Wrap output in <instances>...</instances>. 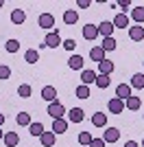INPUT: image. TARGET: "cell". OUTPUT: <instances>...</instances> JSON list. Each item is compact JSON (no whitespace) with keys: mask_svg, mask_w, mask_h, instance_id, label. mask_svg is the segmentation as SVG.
Returning a JSON list of instances; mask_svg holds the SVG:
<instances>
[{"mask_svg":"<svg viewBox=\"0 0 144 147\" xmlns=\"http://www.w3.org/2000/svg\"><path fill=\"white\" fill-rule=\"evenodd\" d=\"M61 44H63V49H66V51H74V46H77V42H74L72 37H70V40H66V42H61Z\"/></svg>","mask_w":144,"mask_h":147,"instance_id":"36","label":"cell"},{"mask_svg":"<svg viewBox=\"0 0 144 147\" xmlns=\"http://www.w3.org/2000/svg\"><path fill=\"white\" fill-rule=\"evenodd\" d=\"M74 94H77L79 99H90V97H92V94H90V86H83V84H81V86H77Z\"/></svg>","mask_w":144,"mask_h":147,"instance_id":"27","label":"cell"},{"mask_svg":"<svg viewBox=\"0 0 144 147\" xmlns=\"http://www.w3.org/2000/svg\"><path fill=\"white\" fill-rule=\"evenodd\" d=\"M83 37L87 40V42L96 40V37H98V26H96V24H85L83 26Z\"/></svg>","mask_w":144,"mask_h":147,"instance_id":"10","label":"cell"},{"mask_svg":"<svg viewBox=\"0 0 144 147\" xmlns=\"http://www.w3.org/2000/svg\"><path fill=\"white\" fill-rule=\"evenodd\" d=\"M77 20H79V13L74 11V9H68V11L63 13V22H66L68 26H70V24H77Z\"/></svg>","mask_w":144,"mask_h":147,"instance_id":"21","label":"cell"},{"mask_svg":"<svg viewBox=\"0 0 144 147\" xmlns=\"http://www.w3.org/2000/svg\"><path fill=\"white\" fill-rule=\"evenodd\" d=\"M29 132H31L33 136H42V134H44V125H42L39 121H37V123H31V125H29Z\"/></svg>","mask_w":144,"mask_h":147,"instance_id":"30","label":"cell"},{"mask_svg":"<svg viewBox=\"0 0 144 147\" xmlns=\"http://www.w3.org/2000/svg\"><path fill=\"white\" fill-rule=\"evenodd\" d=\"M2 138H5V134H2V129H0V141H2Z\"/></svg>","mask_w":144,"mask_h":147,"instance_id":"42","label":"cell"},{"mask_svg":"<svg viewBox=\"0 0 144 147\" xmlns=\"http://www.w3.org/2000/svg\"><path fill=\"white\" fill-rule=\"evenodd\" d=\"M31 92H33V88H31L29 84H22V86L18 88V94H20L22 99H29V97H31Z\"/></svg>","mask_w":144,"mask_h":147,"instance_id":"33","label":"cell"},{"mask_svg":"<svg viewBox=\"0 0 144 147\" xmlns=\"http://www.w3.org/2000/svg\"><path fill=\"white\" fill-rule=\"evenodd\" d=\"M68 119H70L72 123H81L85 119V112L81 110V108H72V110L68 112Z\"/></svg>","mask_w":144,"mask_h":147,"instance_id":"15","label":"cell"},{"mask_svg":"<svg viewBox=\"0 0 144 147\" xmlns=\"http://www.w3.org/2000/svg\"><path fill=\"white\" fill-rule=\"evenodd\" d=\"M107 110L111 112V114H120V112H125V101H120L118 97L109 99V103H107Z\"/></svg>","mask_w":144,"mask_h":147,"instance_id":"4","label":"cell"},{"mask_svg":"<svg viewBox=\"0 0 144 147\" xmlns=\"http://www.w3.org/2000/svg\"><path fill=\"white\" fill-rule=\"evenodd\" d=\"M125 108H127V110H138V108H140V97H133V94H131V97L125 101Z\"/></svg>","mask_w":144,"mask_h":147,"instance_id":"29","label":"cell"},{"mask_svg":"<svg viewBox=\"0 0 144 147\" xmlns=\"http://www.w3.org/2000/svg\"><path fill=\"white\" fill-rule=\"evenodd\" d=\"M142 147H144V138H142Z\"/></svg>","mask_w":144,"mask_h":147,"instance_id":"44","label":"cell"},{"mask_svg":"<svg viewBox=\"0 0 144 147\" xmlns=\"http://www.w3.org/2000/svg\"><path fill=\"white\" fill-rule=\"evenodd\" d=\"M24 59H26V64H37V61H39V53H37L35 49H29L24 53Z\"/></svg>","mask_w":144,"mask_h":147,"instance_id":"24","label":"cell"},{"mask_svg":"<svg viewBox=\"0 0 144 147\" xmlns=\"http://www.w3.org/2000/svg\"><path fill=\"white\" fill-rule=\"evenodd\" d=\"M142 119H144V114H142Z\"/></svg>","mask_w":144,"mask_h":147,"instance_id":"45","label":"cell"},{"mask_svg":"<svg viewBox=\"0 0 144 147\" xmlns=\"http://www.w3.org/2000/svg\"><path fill=\"white\" fill-rule=\"evenodd\" d=\"M44 46H48V49H57V46H61V37H59V31H48L46 37H44Z\"/></svg>","mask_w":144,"mask_h":147,"instance_id":"1","label":"cell"},{"mask_svg":"<svg viewBox=\"0 0 144 147\" xmlns=\"http://www.w3.org/2000/svg\"><path fill=\"white\" fill-rule=\"evenodd\" d=\"M131 18L135 20L138 24H142V22H144V7H142V5H138V7L131 11Z\"/></svg>","mask_w":144,"mask_h":147,"instance_id":"25","label":"cell"},{"mask_svg":"<svg viewBox=\"0 0 144 147\" xmlns=\"http://www.w3.org/2000/svg\"><path fill=\"white\" fill-rule=\"evenodd\" d=\"M129 5H131L129 0H120V2H118V7H120V9H127V7H129Z\"/></svg>","mask_w":144,"mask_h":147,"instance_id":"38","label":"cell"},{"mask_svg":"<svg viewBox=\"0 0 144 147\" xmlns=\"http://www.w3.org/2000/svg\"><path fill=\"white\" fill-rule=\"evenodd\" d=\"M129 37L133 42H142L144 40V26L138 24V26H129Z\"/></svg>","mask_w":144,"mask_h":147,"instance_id":"9","label":"cell"},{"mask_svg":"<svg viewBox=\"0 0 144 147\" xmlns=\"http://www.w3.org/2000/svg\"><path fill=\"white\" fill-rule=\"evenodd\" d=\"M111 33H114V24H111L109 20H105V22H101V24H98V35L111 37Z\"/></svg>","mask_w":144,"mask_h":147,"instance_id":"13","label":"cell"},{"mask_svg":"<svg viewBox=\"0 0 144 147\" xmlns=\"http://www.w3.org/2000/svg\"><path fill=\"white\" fill-rule=\"evenodd\" d=\"M111 24H114V29H125V26H129V16H127L125 11L116 13V18L111 20Z\"/></svg>","mask_w":144,"mask_h":147,"instance_id":"6","label":"cell"},{"mask_svg":"<svg viewBox=\"0 0 144 147\" xmlns=\"http://www.w3.org/2000/svg\"><path fill=\"white\" fill-rule=\"evenodd\" d=\"M9 77H11V68L0 64V79H9Z\"/></svg>","mask_w":144,"mask_h":147,"instance_id":"35","label":"cell"},{"mask_svg":"<svg viewBox=\"0 0 144 147\" xmlns=\"http://www.w3.org/2000/svg\"><path fill=\"white\" fill-rule=\"evenodd\" d=\"M116 97H118L120 101H127V99L131 97V86H129V84H120V86H116Z\"/></svg>","mask_w":144,"mask_h":147,"instance_id":"8","label":"cell"},{"mask_svg":"<svg viewBox=\"0 0 144 147\" xmlns=\"http://www.w3.org/2000/svg\"><path fill=\"white\" fill-rule=\"evenodd\" d=\"M2 123H5V114H2V112H0V125H2Z\"/></svg>","mask_w":144,"mask_h":147,"instance_id":"41","label":"cell"},{"mask_svg":"<svg viewBox=\"0 0 144 147\" xmlns=\"http://www.w3.org/2000/svg\"><path fill=\"white\" fill-rule=\"evenodd\" d=\"M92 125L94 127H105L107 125V114L105 112H94L92 114Z\"/></svg>","mask_w":144,"mask_h":147,"instance_id":"11","label":"cell"},{"mask_svg":"<svg viewBox=\"0 0 144 147\" xmlns=\"http://www.w3.org/2000/svg\"><path fill=\"white\" fill-rule=\"evenodd\" d=\"M92 138H94V136H92L90 132H81V134H79V145H90Z\"/></svg>","mask_w":144,"mask_h":147,"instance_id":"34","label":"cell"},{"mask_svg":"<svg viewBox=\"0 0 144 147\" xmlns=\"http://www.w3.org/2000/svg\"><path fill=\"white\" fill-rule=\"evenodd\" d=\"M39 141H42L44 147H53L55 145V132H44V134L39 136Z\"/></svg>","mask_w":144,"mask_h":147,"instance_id":"22","label":"cell"},{"mask_svg":"<svg viewBox=\"0 0 144 147\" xmlns=\"http://www.w3.org/2000/svg\"><path fill=\"white\" fill-rule=\"evenodd\" d=\"M48 114L55 119H63V114H66V108H63V103H59V101H53V103H48Z\"/></svg>","mask_w":144,"mask_h":147,"instance_id":"2","label":"cell"},{"mask_svg":"<svg viewBox=\"0 0 144 147\" xmlns=\"http://www.w3.org/2000/svg\"><path fill=\"white\" fill-rule=\"evenodd\" d=\"M15 123H18L20 127H24V125H31V114H29V112H20L18 117H15Z\"/></svg>","mask_w":144,"mask_h":147,"instance_id":"28","label":"cell"},{"mask_svg":"<svg viewBox=\"0 0 144 147\" xmlns=\"http://www.w3.org/2000/svg\"><path fill=\"white\" fill-rule=\"evenodd\" d=\"M129 86L142 90V88H144V75H142V73H135V75L131 77V84H129Z\"/></svg>","mask_w":144,"mask_h":147,"instance_id":"23","label":"cell"},{"mask_svg":"<svg viewBox=\"0 0 144 147\" xmlns=\"http://www.w3.org/2000/svg\"><path fill=\"white\" fill-rule=\"evenodd\" d=\"M53 132H55V136L68 132V121H66V119H55V121H53Z\"/></svg>","mask_w":144,"mask_h":147,"instance_id":"12","label":"cell"},{"mask_svg":"<svg viewBox=\"0 0 144 147\" xmlns=\"http://www.w3.org/2000/svg\"><path fill=\"white\" fill-rule=\"evenodd\" d=\"M2 141H5L7 147H15V145H20V136H18V132H7Z\"/></svg>","mask_w":144,"mask_h":147,"instance_id":"16","label":"cell"},{"mask_svg":"<svg viewBox=\"0 0 144 147\" xmlns=\"http://www.w3.org/2000/svg\"><path fill=\"white\" fill-rule=\"evenodd\" d=\"M90 57H92V61H98V64H101L103 59H107V57H105V51H103L101 46H94V49L90 51Z\"/></svg>","mask_w":144,"mask_h":147,"instance_id":"20","label":"cell"},{"mask_svg":"<svg viewBox=\"0 0 144 147\" xmlns=\"http://www.w3.org/2000/svg\"><path fill=\"white\" fill-rule=\"evenodd\" d=\"M90 147H105V141H103V138H92Z\"/></svg>","mask_w":144,"mask_h":147,"instance_id":"37","label":"cell"},{"mask_svg":"<svg viewBox=\"0 0 144 147\" xmlns=\"http://www.w3.org/2000/svg\"><path fill=\"white\" fill-rule=\"evenodd\" d=\"M42 99L48 101V103L57 101V88H55V86H44L42 88Z\"/></svg>","mask_w":144,"mask_h":147,"instance_id":"7","label":"cell"},{"mask_svg":"<svg viewBox=\"0 0 144 147\" xmlns=\"http://www.w3.org/2000/svg\"><path fill=\"white\" fill-rule=\"evenodd\" d=\"M96 77H98V75H96L94 70H83V73H81V84H83V86H92V84H96Z\"/></svg>","mask_w":144,"mask_h":147,"instance_id":"14","label":"cell"},{"mask_svg":"<svg viewBox=\"0 0 144 147\" xmlns=\"http://www.w3.org/2000/svg\"><path fill=\"white\" fill-rule=\"evenodd\" d=\"M77 5H79V7H90V0H79Z\"/></svg>","mask_w":144,"mask_h":147,"instance_id":"40","label":"cell"},{"mask_svg":"<svg viewBox=\"0 0 144 147\" xmlns=\"http://www.w3.org/2000/svg\"><path fill=\"white\" fill-rule=\"evenodd\" d=\"M109 84H111V79H109L107 75H98V77H96V86H98V88H103V90H105V88H107Z\"/></svg>","mask_w":144,"mask_h":147,"instance_id":"32","label":"cell"},{"mask_svg":"<svg viewBox=\"0 0 144 147\" xmlns=\"http://www.w3.org/2000/svg\"><path fill=\"white\" fill-rule=\"evenodd\" d=\"M83 57H81V55H72L70 57V59H68V66H70L72 68V70H81V68H83Z\"/></svg>","mask_w":144,"mask_h":147,"instance_id":"19","label":"cell"},{"mask_svg":"<svg viewBox=\"0 0 144 147\" xmlns=\"http://www.w3.org/2000/svg\"><path fill=\"white\" fill-rule=\"evenodd\" d=\"M116 46H118V42H116L114 37H103V44H101V49L107 53V51H114Z\"/></svg>","mask_w":144,"mask_h":147,"instance_id":"26","label":"cell"},{"mask_svg":"<svg viewBox=\"0 0 144 147\" xmlns=\"http://www.w3.org/2000/svg\"><path fill=\"white\" fill-rule=\"evenodd\" d=\"M37 24L42 26V29L50 31V29L55 26V16H53V13H42V16H39V20H37Z\"/></svg>","mask_w":144,"mask_h":147,"instance_id":"5","label":"cell"},{"mask_svg":"<svg viewBox=\"0 0 144 147\" xmlns=\"http://www.w3.org/2000/svg\"><path fill=\"white\" fill-rule=\"evenodd\" d=\"M2 5H5V0H0V9H2Z\"/></svg>","mask_w":144,"mask_h":147,"instance_id":"43","label":"cell"},{"mask_svg":"<svg viewBox=\"0 0 144 147\" xmlns=\"http://www.w3.org/2000/svg\"><path fill=\"white\" fill-rule=\"evenodd\" d=\"M125 147H140V145H138L135 141H127V143H125Z\"/></svg>","mask_w":144,"mask_h":147,"instance_id":"39","label":"cell"},{"mask_svg":"<svg viewBox=\"0 0 144 147\" xmlns=\"http://www.w3.org/2000/svg\"><path fill=\"white\" fill-rule=\"evenodd\" d=\"M98 73H101V75H107V77H109V75L114 73V61L103 59L101 64H98Z\"/></svg>","mask_w":144,"mask_h":147,"instance_id":"17","label":"cell"},{"mask_svg":"<svg viewBox=\"0 0 144 147\" xmlns=\"http://www.w3.org/2000/svg\"><path fill=\"white\" fill-rule=\"evenodd\" d=\"M5 49H7V53H18L20 51V42L18 40H7Z\"/></svg>","mask_w":144,"mask_h":147,"instance_id":"31","label":"cell"},{"mask_svg":"<svg viewBox=\"0 0 144 147\" xmlns=\"http://www.w3.org/2000/svg\"><path fill=\"white\" fill-rule=\"evenodd\" d=\"M24 20H26V13H24V9H13V13H11V22L13 24H22Z\"/></svg>","mask_w":144,"mask_h":147,"instance_id":"18","label":"cell"},{"mask_svg":"<svg viewBox=\"0 0 144 147\" xmlns=\"http://www.w3.org/2000/svg\"><path fill=\"white\" fill-rule=\"evenodd\" d=\"M103 141H105V145L118 143V141H120V129H118V127H107L105 132H103Z\"/></svg>","mask_w":144,"mask_h":147,"instance_id":"3","label":"cell"}]
</instances>
